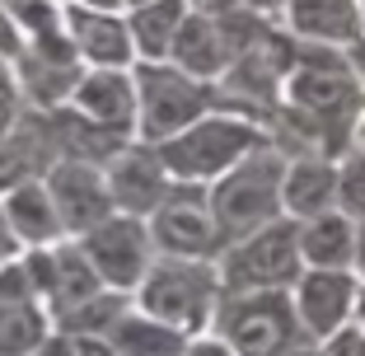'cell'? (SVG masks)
<instances>
[{
  "label": "cell",
  "instance_id": "cell-1",
  "mask_svg": "<svg viewBox=\"0 0 365 356\" xmlns=\"http://www.w3.org/2000/svg\"><path fill=\"white\" fill-rule=\"evenodd\" d=\"M267 141H272V131L262 122L244 118V113H230V108H215L202 122H192L187 131L160 141L155 155H160V164L169 169L173 183L211 188L215 178H225L239 160H248Z\"/></svg>",
  "mask_w": 365,
  "mask_h": 356
},
{
  "label": "cell",
  "instance_id": "cell-2",
  "mask_svg": "<svg viewBox=\"0 0 365 356\" xmlns=\"http://www.w3.org/2000/svg\"><path fill=\"white\" fill-rule=\"evenodd\" d=\"M281 178H286V151H277L267 141L248 160H239L225 178H215L206 188V206H211L215 230L225 244L258 235L262 225L286 216L281 211Z\"/></svg>",
  "mask_w": 365,
  "mask_h": 356
},
{
  "label": "cell",
  "instance_id": "cell-3",
  "mask_svg": "<svg viewBox=\"0 0 365 356\" xmlns=\"http://www.w3.org/2000/svg\"><path fill=\"white\" fill-rule=\"evenodd\" d=\"M131 305L187 337L211 333L215 305H220V268L215 263H192V258H160L155 253L140 286L131 291Z\"/></svg>",
  "mask_w": 365,
  "mask_h": 356
},
{
  "label": "cell",
  "instance_id": "cell-4",
  "mask_svg": "<svg viewBox=\"0 0 365 356\" xmlns=\"http://www.w3.org/2000/svg\"><path fill=\"white\" fill-rule=\"evenodd\" d=\"M131 80H136V141L140 146H160V141L178 136L192 122H202L206 113L220 108L215 85L178 71L173 61H136Z\"/></svg>",
  "mask_w": 365,
  "mask_h": 356
},
{
  "label": "cell",
  "instance_id": "cell-5",
  "mask_svg": "<svg viewBox=\"0 0 365 356\" xmlns=\"http://www.w3.org/2000/svg\"><path fill=\"white\" fill-rule=\"evenodd\" d=\"M211 333L235 356H290L309 342L290 291H220Z\"/></svg>",
  "mask_w": 365,
  "mask_h": 356
},
{
  "label": "cell",
  "instance_id": "cell-6",
  "mask_svg": "<svg viewBox=\"0 0 365 356\" xmlns=\"http://www.w3.org/2000/svg\"><path fill=\"white\" fill-rule=\"evenodd\" d=\"M220 268V291H290L304 272L300 258V220H272L258 235L225 244L215 258Z\"/></svg>",
  "mask_w": 365,
  "mask_h": 356
},
{
  "label": "cell",
  "instance_id": "cell-7",
  "mask_svg": "<svg viewBox=\"0 0 365 356\" xmlns=\"http://www.w3.org/2000/svg\"><path fill=\"white\" fill-rule=\"evenodd\" d=\"M150 225V244L160 258H192V263H215L225 253V239L215 230V216L206 206V188L192 183H173L169 197L155 206Z\"/></svg>",
  "mask_w": 365,
  "mask_h": 356
},
{
  "label": "cell",
  "instance_id": "cell-8",
  "mask_svg": "<svg viewBox=\"0 0 365 356\" xmlns=\"http://www.w3.org/2000/svg\"><path fill=\"white\" fill-rule=\"evenodd\" d=\"M80 248H85V258L94 263L98 281H103L108 291H122L131 295L140 286V277H145V268L155 263V244H150V225L136 216H108L98 230H89L85 239H80Z\"/></svg>",
  "mask_w": 365,
  "mask_h": 356
},
{
  "label": "cell",
  "instance_id": "cell-9",
  "mask_svg": "<svg viewBox=\"0 0 365 356\" xmlns=\"http://www.w3.org/2000/svg\"><path fill=\"white\" fill-rule=\"evenodd\" d=\"M356 295H361V277L351 268H304L300 281L290 286L304 337L328 342L337 328H346L356 319Z\"/></svg>",
  "mask_w": 365,
  "mask_h": 356
},
{
  "label": "cell",
  "instance_id": "cell-10",
  "mask_svg": "<svg viewBox=\"0 0 365 356\" xmlns=\"http://www.w3.org/2000/svg\"><path fill=\"white\" fill-rule=\"evenodd\" d=\"M47 197H52L56 216L66 225V239H85L89 230H98L108 216H118L113 193H108V178L98 164H80V160H56L43 173Z\"/></svg>",
  "mask_w": 365,
  "mask_h": 356
},
{
  "label": "cell",
  "instance_id": "cell-11",
  "mask_svg": "<svg viewBox=\"0 0 365 356\" xmlns=\"http://www.w3.org/2000/svg\"><path fill=\"white\" fill-rule=\"evenodd\" d=\"M103 178H108V193H113V206H118L122 216H136V220H150L155 206H160L173 188L169 169H164L160 155H155V146H140V141H127V146L103 164Z\"/></svg>",
  "mask_w": 365,
  "mask_h": 356
},
{
  "label": "cell",
  "instance_id": "cell-12",
  "mask_svg": "<svg viewBox=\"0 0 365 356\" xmlns=\"http://www.w3.org/2000/svg\"><path fill=\"white\" fill-rule=\"evenodd\" d=\"M61 14L80 66H89V71H131L136 66L127 14H103V10H85V5H66Z\"/></svg>",
  "mask_w": 365,
  "mask_h": 356
},
{
  "label": "cell",
  "instance_id": "cell-13",
  "mask_svg": "<svg viewBox=\"0 0 365 356\" xmlns=\"http://www.w3.org/2000/svg\"><path fill=\"white\" fill-rule=\"evenodd\" d=\"M71 108L108 127L113 136L136 141V80H131V71H89L85 66L76 94H71Z\"/></svg>",
  "mask_w": 365,
  "mask_h": 356
},
{
  "label": "cell",
  "instance_id": "cell-14",
  "mask_svg": "<svg viewBox=\"0 0 365 356\" xmlns=\"http://www.w3.org/2000/svg\"><path fill=\"white\" fill-rule=\"evenodd\" d=\"M281 29L300 43H328V47H351L365 38L361 24V0H286Z\"/></svg>",
  "mask_w": 365,
  "mask_h": 356
},
{
  "label": "cell",
  "instance_id": "cell-15",
  "mask_svg": "<svg viewBox=\"0 0 365 356\" xmlns=\"http://www.w3.org/2000/svg\"><path fill=\"white\" fill-rule=\"evenodd\" d=\"M337 206V160H319V155H295L286 160V178H281V211L290 220H314Z\"/></svg>",
  "mask_w": 365,
  "mask_h": 356
},
{
  "label": "cell",
  "instance_id": "cell-16",
  "mask_svg": "<svg viewBox=\"0 0 365 356\" xmlns=\"http://www.w3.org/2000/svg\"><path fill=\"white\" fill-rule=\"evenodd\" d=\"M164 61H173L178 71L206 80V85H215V80L225 76L230 56H225V43H220V29H215L211 14H197V10L182 14V24H178V33H173Z\"/></svg>",
  "mask_w": 365,
  "mask_h": 356
},
{
  "label": "cell",
  "instance_id": "cell-17",
  "mask_svg": "<svg viewBox=\"0 0 365 356\" xmlns=\"http://www.w3.org/2000/svg\"><path fill=\"white\" fill-rule=\"evenodd\" d=\"M0 206H5V216H10V225H14V235H19L24 248H52V244L66 239V225H61V216H56L43 178H29V183L10 188V193L0 197Z\"/></svg>",
  "mask_w": 365,
  "mask_h": 356
},
{
  "label": "cell",
  "instance_id": "cell-18",
  "mask_svg": "<svg viewBox=\"0 0 365 356\" xmlns=\"http://www.w3.org/2000/svg\"><path fill=\"white\" fill-rule=\"evenodd\" d=\"M300 258H304V268H351L356 220L342 216L337 206L314 220H300Z\"/></svg>",
  "mask_w": 365,
  "mask_h": 356
},
{
  "label": "cell",
  "instance_id": "cell-19",
  "mask_svg": "<svg viewBox=\"0 0 365 356\" xmlns=\"http://www.w3.org/2000/svg\"><path fill=\"white\" fill-rule=\"evenodd\" d=\"M108 347L118 356H182L187 333L160 324V319H150V314H140L136 305H131L118 324L108 328Z\"/></svg>",
  "mask_w": 365,
  "mask_h": 356
},
{
  "label": "cell",
  "instance_id": "cell-20",
  "mask_svg": "<svg viewBox=\"0 0 365 356\" xmlns=\"http://www.w3.org/2000/svg\"><path fill=\"white\" fill-rule=\"evenodd\" d=\"M52 253H56V286H52V300H47V314H52V319L108 291L103 281H98L94 263L85 258L80 239H61V244H56Z\"/></svg>",
  "mask_w": 365,
  "mask_h": 356
},
{
  "label": "cell",
  "instance_id": "cell-21",
  "mask_svg": "<svg viewBox=\"0 0 365 356\" xmlns=\"http://www.w3.org/2000/svg\"><path fill=\"white\" fill-rule=\"evenodd\" d=\"M182 14H187V0H150L140 10H127L136 61H164L169 56V43H173V33H178Z\"/></svg>",
  "mask_w": 365,
  "mask_h": 356
},
{
  "label": "cell",
  "instance_id": "cell-22",
  "mask_svg": "<svg viewBox=\"0 0 365 356\" xmlns=\"http://www.w3.org/2000/svg\"><path fill=\"white\" fill-rule=\"evenodd\" d=\"M47 337H52L47 305H0V356H33Z\"/></svg>",
  "mask_w": 365,
  "mask_h": 356
},
{
  "label": "cell",
  "instance_id": "cell-23",
  "mask_svg": "<svg viewBox=\"0 0 365 356\" xmlns=\"http://www.w3.org/2000/svg\"><path fill=\"white\" fill-rule=\"evenodd\" d=\"M24 113V94H19V76H14V61L0 56V136L19 122Z\"/></svg>",
  "mask_w": 365,
  "mask_h": 356
},
{
  "label": "cell",
  "instance_id": "cell-24",
  "mask_svg": "<svg viewBox=\"0 0 365 356\" xmlns=\"http://www.w3.org/2000/svg\"><path fill=\"white\" fill-rule=\"evenodd\" d=\"M29 300H38V295H33V281H29L24 258L5 263V268H0V305H29Z\"/></svg>",
  "mask_w": 365,
  "mask_h": 356
},
{
  "label": "cell",
  "instance_id": "cell-25",
  "mask_svg": "<svg viewBox=\"0 0 365 356\" xmlns=\"http://www.w3.org/2000/svg\"><path fill=\"white\" fill-rule=\"evenodd\" d=\"M319 347H323V356H365V328L351 319L346 328H337V333Z\"/></svg>",
  "mask_w": 365,
  "mask_h": 356
},
{
  "label": "cell",
  "instance_id": "cell-26",
  "mask_svg": "<svg viewBox=\"0 0 365 356\" xmlns=\"http://www.w3.org/2000/svg\"><path fill=\"white\" fill-rule=\"evenodd\" d=\"M24 52V38H19V24H14V14L5 10V0H0V56H19Z\"/></svg>",
  "mask_w": 365,
  "mask_h": 356
},
{
  "label": "cell",
  "instance_id": "cell-27",
  "mask_svg": "<svg viewBox=\"0 0 365 356\" xmlns=\"http://www.w3.org/2000/svg\"><path fill=\"white\" fill-rule=\"evenodd\" d=\"M182 356H235L225 342L215 333H197V337H187V347H182Z\"/></svg>",
  "mask_w": 365,
  "mask_h": 356
},
{
  "label": "cell",
  "instance_id": "cell-28",
  "mask_svg": "<svg viewBox=\"0 0 365 356\" xmlns=\"http://www.w3.org/2000/svg\"><path fill=\"white\" fill-rule=\"evenodd\" d=\"M19 253H24V244H19V235H14L10 216H5V206H0V268H5V263H14Z\"/></svg>",
  "mask_w": 365,
  "mask_h": 356
},
{
  "label": "cell",
  "instance_id": "cell-29",
  "mask_svg": "<svg viewBox=\"0 0 365 356\" xmlns=\"http://www.w3.org/2000/svg\"><path fill=\"white\" fill-rule=\"evenodd\" d=\"M33 356H80V342H76V337H66V333H56V328H52V337H47V342L38 347Z\"/></svg>",
  "mask_w": 365,
  "mask_h": 356
},
{
  "label": "cell",
  "instance_id": "cell-30",
  "mask_svg": "<svg viewBox=\"0 0 365 356\" xmlns=\"http://www.w3.org/2000/svg\"><path fill=\"white\" fill-rule=\"evenodd\" d=\"M351 272L365 281V216L356 220V258H351Z\"/></svg>",
  "mask_w": 365,
  "mask_h": 356
},
{
  "label": "cell",
  "instance_id": "cell-31",
  "mask_svg": "<svg viewBox=\"0 0 365 356\" xmlns=\"http://www.w3.org/2000/svg\"><path fill=\"white\" fill-rule=\"evenodd\" d=\"M71 5H85V10H103V14H127L122 0H71Z\"/></svg>",
  "mask_w": 365,
  "mask_h": 356
},
{
  "label": "cell",
  "instance_id": "cell-32",
  "mask_svg": "<svg viewBox=\"0 0 365 356\" xmlns=\"http://www.w3.org/2000/svg\"><path fill=\"white\" fill-rule=\"evenodd\" d=\"M248 10H258V14H267V19H281V10H286V0H244Z\"/></svg>",
  "mask_w": 365,
  "mask_h": 356
},
{
  "label": "cell",
  "instance_id": "cell-33",
  "mask_svg": "<svg viewBox=\"0 0 365 356\" xmlns=\"http://www.w3.org/2000/svg\"><path fill=\"white\" fill-rule=\"evenodd\" d=\"M356 324L365 328V281H361V295H356Z\"/></svg>",
  "mask_w": 365,
  "mask_h": 356
},
{
  "label": "cell",
  "instance_id": "cell-34",
  "mask_svg": "<svg viewBox=\"0 0 365 356\" xmlns=\"http://www.w3.org/2000/svg\"><path fill=\"white\" fill-rule=\"evenodd\" d=\"M290 356H323V347H319V342H304V347H295Z\"/></svg>",
  "mask_w": 365,
  "mask_h": 356
},
{
  "label": "cell",
  "instance_id": "cell-35",
  "mask_svg": "<svg viewBox=\"0 0 365 356\" xmlns=\"http://www.w3.org/2000/svg\"><path fill=\"white\" fill-rule=\"evenodd\" d=\"M122 5H127V10H140V5H150V0H122Z\"/></svg>",
  "mask_w": 365,
  "mask_h": 356
},
{
  "label": "cell",
  "instance_id": "cell-36",
  "mask_svg": "<svg viewBox=\"0 0 365 356\" xmlns=\"http://www.w3.org/2000/svg\"><path fill=\"white\" fill-rule=\"evenodd\" d=\"M361 24H365V0H361Z\"/></svg>",
  "mask_w": 365,
  "mask_h": 356
}]
</instances>
